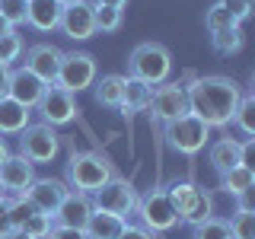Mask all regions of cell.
<instances>
[{"label": "cell", "mask_w": 255, "mask_h": 239, "mask_svg": "<svg viewBox=\"0 0 255 239\" xmlns=\"http://www.w3.org/2000/svg\"><path fill=\"white\" fill-rule=\"evenodd\" d=\"M51 227H54V223H51V217H48V214H32V217L26 220V227H22V233H26V236H32V239H45L48 233H51Z\"/></svg>", "instance_id": "34"}, {"label": "cell", "mask_w": 255, "mask_h": 239, "mask_svg": "<svg viewBox=\"0 0 255 239\" xmlns=\"http://www.w3.org/2000/svg\"><path fill=\"white\" fill-rule=\"evenodd\" d=\"M38 115H42V121L45 124H51V127H61V124H70L77 118V99L70 96L67 90H61V86H45V93H42V99H38Z\"/></svg>", "instance_id": "11"}, {"label": "cell", "mask_w": 255, "mask_h": 239, "mask_svg": "<svg viewBox=\"0 0 255 239\" xmlns=\"http://www.w3.org/2000/svg\"><path fill=\"white\" fill-rule=\"evenodd\" d=\"M3 239H32V236H26V233H22V230H13V233H6Z\"/></svg>", "instance_id": "43"}, {"label": "cell", "mask_w": 255, "mask_h": 239, "mask_svg": "<svg viewBox=\"0 0 255 239\" xmlns=\"http://www.w3.org/2000/svg\"><path fill=\"white\" fill-rule=\"evenodd\" d=\"M67 191H70L67 182H61V179H35L26 188V195H22V198H26L38 214H48V217H51V214L58 211V204L67 198Z\"/></svg>", "instance_id": "14"}, {"label": "cell", "mask_w": 255, "mask_h": 239, "mask_svg": "<svg viewBox=\"0 0 255 239\" xmlns=\"http://www.w3.org/2000/svg\"><path fill=\"white\" fill-rule=\"evenodd\" d=\"M96 74H99V67H96L93 54H86V51H67L61 58L54 86H61V90H67L70 96H74V93L90 90V86L96 83Z\"/></svg>", "instance_id": "7"}, {"label": "cell", "mask_w": 255, "mask_h": 239, "mask_svg": "<svg viewBox=\"0 0 255 239\" xmlns=\"http://www.w3.org/2000/svg\"><path fill=\"white\" fill-rule=\"evenodd\" d=\"M42 93H45V83L32 74V70H26V67L10 70V86H6V96H10V99L22 102L26 109H35L38 99H42Z\"/></svg>", "instance_id": "17"}, {"label": "cell", "mask_w": 255, "mask_h": 239, "mask_svg": "<svg viewBox=\"0 0 255 239\" xmlns=\"http://www.w3.org/2000/svg\"><path fill=\"white\" fill-rule=\"evenodd\" d=\"M99 6H112V10H125L128 6V0H96Z\"/></svg>", "instance_id": "42"}, {"label": "cell", "mask_w": 255, "mask_h": 239, "mask_svg": "<svg viewBox=\"0 0 255 239\" xmlns=\"http://www.w3.org/2000/svg\"><path fill=\"white\" fill-rule=\"evenodd\" d=\"M93 96L99 106L106 109H122V96H125V77L122 74H106L93 83Z\"/></svg>", "instance_id": "21"}, {"label": "cell", "mask_w": 255, "mask_h": 239, "mask_svg": "<svg viewBox=\"0 0 255 239\" xmlns=\"http://www.w3.org/2000/svg\"><path fill=\"white\" fill-rule=\"evenodd\" d=\"M236 211H243V214H255V185L236 195Z\"/></svg>", "instance_id": "38"}, {"label": "cell", "mask_w": 255, "mask_h": 239, "mask_svg": "<svg viewBox=\"0 0 255 239\" xmlns=\"http://www.w3.org/2000/svg\"><path fill=\"white\" fill-rule=\"evenodd\" d=\"M61 58H64V51H61L58 45H51V42H38V45H32L29 51H26V64H22V67L32 70V74L42 80L45 86H51L54 80H58Z\"/></svg>", "instance_id": "13"}, {"label": "cell", "mask_w": 255, "mask_h": 239, "mask_svg": "<svg viewBox=\"0 0 255 239\" xmlns=\"http://www.w3.org/2000/svg\"><path fill=\"white\" fill-rule=\"evenodd\" d=\"M211 42H214V51L223 54V58H230V54H239V51H243V45H246L243 26H236V29H223V32H214Z\"/></svg>", "instance_id": "24"}, {"label": "cell", "mask_w": 255, "mask_h": 239, "mask_svg": "<svg viewBox=\"0 0 255 239\" xmlns=\"http://www.w3.org/2000/svg\"><path fill=\"white\" fill-rule=\"evenodd\" d=\"M32 214H35V207H32L22 195H16L13 201H10V223H13V230H22Z\"/></svg>", "instance_id": "33"}, {"label": "cell", "mask_w": 255, "mask_h": 239, "mask_svg": "<svg viewBox=\"0 0 255 239\" xmlns=\"http://www.w3.org/2000/svg\"><path fill=\"white\" fill-rule=\"evenodd\" d=\"M58 3H61V6H70V3H77V0H58Z\"/></svg>", "instance_id": "46"}, {"label": "cell", "mask_w": 255, "mask_h": 239, "mask_svg": "<svg viewBox=\"0 0 255 239\" xmlns=\"http://www.w3.org/2000/svg\"><path fill=\"white\" fill-rule=\"evenodd\" d=\"M204 26H207V32H223V29H236L239 22L230 16L227 10H223L220 3H214V6H207V13H204Z\"/></svg>", "instance_id": "28"}, {"label": "cell", "mask_w": 255, "mask_h": 239, "mask_svg": "<svg viewBox=\"0 0 255 239\" xmlns=\"http://www.w3.org/2000/svg\"><path fill=\"white\" fill-rule=\"evenodd\" d=\"M134 214L140 217V227L150 230V233H169V230L179 223V217H175L169 198H166V188H150L143 191V195L137 198V204H134Z\"/></svg>", "instance_id": "6"}, {"label": "cell", "mask_w": 255, "mask_h": 239, "mask_svg": "<svg viewBox=\"0 0 255 239\" xmlns=\"http://www.w3.org/2000/svg\"><path fill=\"white\" fill-rule=\"evenodd\" d=\"M112 175H115L112 163L102 153H93V150H80V153L74 150L67 159V182L74 191H83V195L99 191Z\"/></svg>", "instance_id": "3"}, {"label": "cell", "mask_w": 255, "mask_h": 239, "mask_svg": "<svg viewBox=\"0 0 255 239\" xmlns=\"http://www.w3.org/2000/svg\"><path fill=\"white\" fill-rule=\"evenodd\" d=\"M150 93L153 86L140 83L134 77H125V96H122V115H134V112H143L150 102Z\"/></svg>", "instance_id": "23"}, {"label": "cell", "mask_w": 255, "mask_h": 239, "mask_svg": "<svg viewBox=\"0 0 255 239\" xmlns=\"http://www.w3.org/2000/svg\"><path fill=\"white\" fill-rule=\"evenodd\" d=\"M147 112L153 121H163L169 124L175 118L188 115V96H185V86L182 83H159L153 86V93H150V102H147Z\"/></svg>", "instance_id": "10"}, {"label": "cell", "mask_w": 255, "mask_h": 239, "mask_svg": "<svg viewBox=\"0 0 255 239\" xmlns=\"http://www.w3.org/2000/svg\"><path fill=\"white\" fill-rule=\"evenodd\" d=\"M233 124L246 134V137L255 134V96L252 93H243V99H239V106L233 112Z\"/></svg>", "instance_id": "26"}, {"label": "cell", "mask_w": 255, "mask_h": 239, "mask_svg": "<svg viewBox=\"0 0 255 239\" xmlns=\"http://www.w3.org/2000/svg\"><path fill=\"white\" fill-rule=\"evenodd\" d=\"M61 150V137L51 124H26L19 131V156H26L32 166L51 163Z\"/></svg>", "instance_id": "8"}, {"label": "cell", "mask_w": 255, "mask_h": 239, "mask_svg": "<svg viewBox=\"0 0 255 239\" xmlns=\"http://www.w3.org/2000/svg\"><path fill=\"white\" fill-rule=\"evenodd\" d=\"M45 239H86L83 230H74V227H51V233Z\"/></svg>", "instance_id": "39"}, {"label": "cell", "mask_w": 255, "mask_h": 239, "mask_svg": "<svg viewBox=\"0 0 255 239\" xmlns=\"http://www.w3.org/2000/svg\"><path fill=\"white\" fill-rule=\"evenodd\" d=\"M191 239H233V233H230V223L223 217H211L191 227Z\"/></svg>", "instance_id": "27"}, {"label": "cell", "mask_w": 255, "mask_h": 239, "mask_svg": "<svg viewBox=\"0 0 255 239\" xmlns=\"http://www.w3.org/2000/svg\"><path fill=\"white\" fill-rule=\"evenodd\" d=\"M10 70L6 64H0V96H6V86H10Z\"/></svg>", "instance_id": "41"}, {"label": "cell", "mask_w": 255, "mask_h": 239, "mask_svg": "<svg viewBox=\"0 0 255 239\" xmlns=\"http://www.w3.org/2000/svg\"><path fill=\"white\" fill-rule=\"evenodd\" d=\"M125 223L128 220L115 217V214L93 211L90 220H86V227H83V233H86V239H118V233L125 230Z\"/></svg>", "instance_id": "20"}, {"label": "cell", "mask_w": 255, "mask_h": 239, "mask_svg": "<svg viewBox=\"0 0 255 239\" xmlns=\"http://www.w3.org/2000/svg\"><path fill=\"white\" fill-rule=\"evenodd\" d=\"M166 198H169V204H172L179 223H191V227H198V223H204V220L214 217V195L207 188L195 185V182H175V185H169Z\"/></svg>", "instance_id": "4"}, {"label": "cell", "mask_w": 255, "mask_h": 239, "mask_svg": "<svg viewBox=\"0 0 255 239\" xmlns=\"http://www.w3.org/2000/svg\"><path fill=\"white\" fill-rule=\"evenodd\" d=\"M6 32H13V29H10V22H6L3 16H0V35H6Z\"/></svg>", "instance_id": "45"}, {"label": "cell", "mask_w": 255, "mask_h": 239, "mask_svg": "<svg viewBox=\"0 0 255 239\" xmlns=\"http://www.w3.org/2000/svg\"><path fill=\"white\" fill-rule=\"evenodd\" d=\"M227 223H230V233H233V239H255V214L236 211Z\"/></svg>", "instance_id": "31"}, {"label": "cell", "mask_w": 255, "mask_h": 239, "mask_svg": "<svg viewBox=\"0 0 255 239\" xmlns=\"http://www.w3.org/2000/svg\"><path fill=\"white\" fill-rule=\"evenodd\" d=\"M93 214V201L90 195L83 191H67V198L58 204V211L51 214V223L54 227H74V230H83L86 220Z\"/></svg>", "instance_id": "15"}, {"label": "cell", "mask_w": 255, "mask_h": 239, "mask_svg": "<svg viewBox=\"0 0 255 239\" xmlns=\"http://www.w3.org/2000/svg\"><path fill=\"white\" fill-rule=\"evenodd\" d=\"M207 159H211V166L217 169V175L230 172L233 166H239V140H233V137H220L217 143H211V150H207Z\"/></svg>", "instance_id": "22"}, {"label": "cell", "mask_w": 255, "mask_h": 239, "mask_svg": "<svg viewBox=\"0 0 255 239\" xmlns=\"http://www.w3.org/2000/svg\"><path fill=\"white\" fill-rule=\"evenodd\" d=\"M26 22L38 32H54L61 22L58 0H26Z\"/></svg>", "instance_id": "18"}, {"label": "cell", "mask_w": 255, "mask_h": 239, "mask_svg": "<svg viewBox=\"0 0 255 239\" xmlns=\"http://www.w3.org/2000/svg\"><path fill=\"white\" fill-rule=\"evenodd\" d=\"M32 182H35V166H32L26 156L10 153L0 163V185H3V191H10V195H26V188Z\"/></svg>", "instance_id": "16"}, {"label": "cell", "mask_w": 255, "mask_h": 239, "mask_svg": "<svg viewBox=\"0 0 255 239\" xmlns=\"http://www.w3.org/2000/svg\"><path fill=\"white\" fill-rule=\"evenodd\" d=\"M93 211H106V214H115V217H128L134 214V204H137V191L128 179L122 175H112V179L102 185L99 191H93Z\"/></svg>", "instance_id": "9"}, {"label": "cell", "mask_w": 255, "mask_h": 239, "mask_svg": "<svg viewBox=\"0 0 255 239\" xmlns=\"http://www.w3.org/2000/svg\"><path fill=\"white\" fill-rule=\"evenodd\" d=\"M6 233H13V223H10V201H0V239H3Z\"/></svg>", "instance_id": "40"}, {"label": "cell", "mask_w": 255, "mask_h": 239, "mask_svg": "<svg viewBox=\"0 0 255 239\" xmlns=\"http://www.w3.org/2000/svg\"><path fill=\"white\" fill-rule=\"evenodd\" d=\"M32 109H26L22 102L10 99V96H0V134H19L29 124Z\"/></svg>", "instance_id": "19"}, {"label": "cell", "mask_w": 255, "mask_h": 239, "mask_svg": "<svg viewBox=\"0 0 255 239\" xmlns=\"http://www.w3.org/2000/svg\"><path fill=\"white\" fill-rule=\"evenodd\" d=\"M6 156H10V150H6V143H3V137H0V163H3Z\"/></svg>", "instance_id": "44"}, {"label": "cell", "mask_w": 255, "mask_h": 239, "mask_svg": "<svg viewBox=\"0 0 255 239\" xmlns=\"http://www.w3.org/2000/svg\"><path fill=\"white\" fill-rule=\"evenodd\" d=\"M93 10H96V6L90 3V0H77V3H70V6H61V22H58V29H61L67 38H74V42H86V38H93V35H96Z\"/></svg>", "instance_id": "12"}, {"label": "cell", "mask_w": 255, "mask_h": 239, "mask_svg": "<svg viewBox=\"0 0 255 239\" xmlns=\"http://www.w3.org/2000/svg\"><path fill=\"white\" fill-rule=\"evenodd\" d=\"M188 112L195 118H201L207 127H227L233 124V112L243 99V86L233 77H195L188 83Z\"/></svg>", "instance_id": "1"}, {"label": "cell", "mask_w": 255, "mask_h": 239, "mask_svg": "<svg viewBox=\"0 0 255 239\" xmlns=\"http://www.w3.org/2000/svg\"><path fill=\"white\" fill-rule=\"evenodd\" d=\"M118 239H159V236L150 233V230H143L140 223H125V230L118 233Z\"/></svg>", "instance_id": "37"}, {"label": "cell", "mask_w": 255, "mask_h": 239, "mask_svg": "<svg viewBox=\"0 0 255 239\" xmlns=\"http://www.w3.org/2000/svg\"><path fill=\"white\" fill-rule=\"evenodd\" d=\"M239 166H246V169L255 172V137L239 143Z\"/></svg>", "instance_id": "36"}, {"label": "cell", "mask_w": 255, "mask_h": 239, "mask_svg": "<svg viewBox=\"0 0 255 239\" xmlns=\"http://www.w3.org/2000/svg\"><path fill=\"white\" fill-rule=\"evenodd\" d=\"M255 185V172L252 169H246V166H233L230 172H223L220 175V188L227 191V195H239V191H246V188H252Z\"/></svg>", "instance_id": "25"}, {"label": "cell", "mask_w": 255, "mask_h": 239, "mask_svg": "<svg viewBox=\"0 0 255 239\" xmlns=\"http://www.w3.org/2000/svg\"><path fill=\"white\" fill-rule=\"evenodd\" d=\"M217 3H220V6H223V10H227L230 16H233L239 26H243V22L252 16V10H255V3H252V0H217Z\"/></svg>", "instance_id": "35"}, {"label": "cell", "mask_w": 255, "mask_h": 239, "mask_svg": "<svg viewBox=\"0 0 255 239\" xmlns=\"http://www.w3.org/2000/svg\"><path fill=\"white\" fill-rule=\"evenodd\" d=\"M163 137H166V143H169L175 153L195 156V153H201V150L207 147V140H211V127L188 112V115H182V118H175V121L166 124Z\"/></svg>", "instance_id": "5"}, {"label": "cell", "mask_w": 255, "mask_h": 239, "mask_svg": "<svg viewBox=\"0 0 255 239\" xmlns=\"http://www.w3.org/2000/svg\"><path fill=\"white\" fill-rule=\"evenodd\" d=\"M3 195H6V191H3V185H0V201H3Z\"/></svg>", "instance_id": "47"}, {"label": "cell", "mask_w": 255, "mask_h": 239, "mask_svg": "<svg viewBox=\"0 0 255 239\" xmlns=\"http://www.w3.org/2000/svg\"><path fill=\"white\" fill-rule=\"evenodd\" d=\"M169 74H172V54L159 42H140L131 51V58H128V77L140 80L147 86L166 83Z\"/></svg>", "instance_id": "2"}, {"label": "cell", "mask_w": 255, "mask_h": 239, "mask_svg": "<svg viewBox=\"0 0 255 239\" xmlns=\"http://www.w3.org/2000/svg\"><path fill=\"white\" fill-rule=\"evenodd\" d=\"M0 16L10 22V29L26 26V0H0Z\"/></svg>", "instance_id": "32"}, {"label": "cell", "mask_w": 255, "mask_h": 239, "mask_svg": "<svg viewBox=\"0 0 255 239\" xmlns=\"http://www.w3.org/2000/svg\"><path fill=\"white\" fill-rule=\"evenodd\" d=\"M93 19H96V32H115L122 26V10H112V6H99L93 3Z\"/></svg>", "instance_id": "30"}, {"label": "cell", "mask_w": 255, "mask_h": 239, "mask_svg": "<svg viewBox=\"0 0 255 239\" xmlns=\"http://www.w3.org/2000/svg\"><path fill=\"white\" fill-rule=\"evenodd\" d=\"M22 54V38L19 32H6V35H0V64H6V67H13V61H19Z\"/></svg>", "instance_id": "29"}]
</instances>
